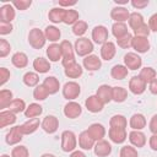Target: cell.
Instances as JSON below:
<instances>
[{
    "label": "cell",
    "mask_w": 157,
    "mask_h": 157,
    "mask_svg": "<svg viewBox=\"0 0 157 157\" xmlns=\"http://www.w3.org/2000/svg\"><path fill=\"white\" fill-rule=\"evenodd\" d=\"M11 4H12L13 7H16L17 10L25 11V10H27V9L32 5V1H31V0H13Z\"/></svg>",
    "instance_id": "50"
},
{
    "label": "cell",
    "mask_w": 157,
    "mask_h": 157,
    "mask_svg": "<svg viewBox=\"0 0 157 157\" xmlns=\"http://www.w3.org/2000/svg\"><path fill=\"white\" fill-rule=\"evenodd\" d=\"M11 63H12L13 66H16L18 69H23V67H26L28 65V58H27V55L25 53L17 52V53H15L12 55Z\"/></svg>",
    "instance_id": "29"
},
{
    "label": "cell",
    "mask_w": 157,
    "mask_h": 157,
    "mask_svg": "<svg viewBox=\"0 0 157 157\" xmlns=\"http://www.w3.org/2000/svg\"><path fill=\"white\" fill-rule=\"evenodd\" d=\"M82 64H83V67L86 70H88V71H97L102 66L101 59L97 55H94V54H90V55L85 56Z\"/></svg>",
    "instance_id": "13"
},
{
    "label": "cell",
    "mask_w": 157,
    "mask_h": 157,
    "mask_svg": "<svg viewBox=\"0 0 157 157\" xmlns=\"http://www.w3.org/2000/svg\"><path fill=\"white\" fill-rule=\"evenodd\" d=\"M13 29L12 25L11 23H4V22H0V34L5 36V34H9L11 33Z\"/></svg>",
    "instance_id": "54"
},
{
    "label": "cell",
    "mask_w": 157,
    "mask_h": 157,
    "mask_svg": "<svg viewBox=\"0 0 157 157\" xmlns=\"http://www.w3.org/2000/svg\"><path fill=\"white\" fill-rule=\"evenodd\" d=\"M128 22H129V26L132 28V31L136 29V28H139L140 26H142V25L145 23V22H144V17H142V15L139 13V12H131L130 16H129Z\"/></svg>",
    "instance_id": "39"
},
{
    "label": "cell",
    "mask_w": 157,
    "mask_h": 157,
    "mask_svg": "<svg viewBox=\"0 0 157 157\" xmlns=\"http://www.w3.org/2000/svg\"><path fill=\"white\" fill-rule=\"evenodd\" d=\"M148 128H150V131L152 134H156L157 135V114H155L151 120H150V124H148Z\"/></svg>",
    "instance_id": "55"
},
{
    "label": "cell",
    "mask_w": 157,
    "mask_h": 157,
    "mask_svg": "<svg viewBox=\"0 0 157 157\" xmlns=\"http://www.w3.org/2000/svg\"><path fill=\"white\" fill-rule=\"evenodd\" d=\"M10 71L6 67H0V86H4L10 78Z\"/></svg>",
    "instance_id": "53"
},
{
    "label": "cell",
    "mask_w": 157,
    "mask_h": 157,
    "mask_svg": "<svg viewBox=\"0 0 157 157\" xmlns=\"http://www.w3.org/2000/svg\"><path fill=\"white\" fill-rule=\"evenodd\" d=\"M115 53H117V48H115V44L113 42L108 40L104 44H102V47H101V56H102L103 60H107V61L112 60L114 58Z\"/></svg>",
    "instance_id": "19"
},
{
    "label": "cell",
    "mask_w": 157,
    "mask_h": 157,
    "mask_svg": "<svg viewBox=\"0 0 157 157\" xmlns=\"http://www.w3.org/2000/svg\"><path fill=\"white\" fill-rule=\"evenodd\" d=\"M124 65L128 67V70H137L142 65V59L136 53H126L124 55Z\"/></svg>",
    "instance_id": "6"
},
{
    "label": "cell",
    "mask_w": 157,
    "mask_h": 157,
    "mask_svg": "<svg viewBox=\"0 0 157 157\" xmlns=\"http://www.w3.org/2000/svg\"><path fill=\"white\" fill-rule=\"evenodd\" d=\"M96 96L104 103H109L112 101V87L108 86V85H101L98 88H97V92H96Z\"/></svg>",
    "instance_id": "25"
},
{
    "label": "cell",
    "mask_w": 157,
    "mask_h": 157,
    "mask_svg": "<svg viewBox=\"0 0 157 157\" xmlns=\"http://www.w3.org/2000/svg\"><path fill=\"white\" fill-rule=\"evenodd\" d=\"M33 69L39 74H45L50 70V63L47 59L38 56L33 60Z\"/></svg>",
    "instance_id": "28"
},
{
    "label": "cell",
    "mask_w": 157,
    "mask_h": 157,
    "mask_svg": "<svg viewBox=\"0 0 157 157\" xmlns=\"http://www.w3.org/2000/svg\"><path fill=\"white\" fill-rule=\"evenodd\" d=\"M156 70L153 69V67H150V66H146V67H144V69H141V71H140V74H139V76L147 83H150V82H152L155 78H156Z\"/></svg>",
    "instance_id": "40"
},
{
    "label": "cell",
    "mask_w": 157,
    "mask_h": 157,
    "mask_svg": "<svg viewBox=\"0 0 157 157\" xmlns=\"http://www.w3.org/2000/svg\"><path fill=\"white\" fill-rule=\"evenodd\" d=\"M1 157H10L9 155H1Z\"/></svg>",
    "instance_id": "64"
},
{
    "label": "cell",
    "mask_w": 157,
    "mask_h": 157,
    "mask_svg": "<svg viewBox=\"0 0 157 157\" xmlns=\"http://www.w3.org/2000/svg\"><path fill=\"white\" fill-rule=\"evenodd\" d=\"M15 7L12 4H5L0 7V22L11 23V21L15 18Z\"/></svg>",
    "instance_id": "12"
},
{
    "label": "cell",
    "mask_w": 157,
    "mask_h": 157,
    "mask_svg": "<svg viewBox=\"0 0 157 157\" xmlns=\"http://www.w3.org/2000/svg\"><path fill=\"white\" fill-rule=\"evenodd\" d=\"M42 85L45 87V90L48 91L49 94H55V93L59 91V88H60V82H59V80H58L56 77H54V76H48V77H45Z\"/></svg>",
    "instance_id": "23"
},
{
    "label": "cell",
    "mask_w": 157,
    "mask_h": 157,
    "mask_svg": "<svg viewBox=\"0 0 157 157\" xmlns=\"http://www.w3.org/2000/svg\"><path fill=\"white\" fill-rule=\"evenodd\" d=\"M128 72H129L128 67L125 65H120V64L114 65L112 67V70H110V75H112V77L114 80H123V78H125L128 76Z\"/></svg>",
    "instance_id": "33"
},
{
    "label": "cell",
    "mask_w": 157,
    "mask_h": 157,
    "mask_svg": "<svg viewBox=\"0 0 157 157\" xmlns=\"http://www.w3.org/2000/svg\"><path fill=\"white\" fill-rule=\"evenodd\" d=\"M148 27L151 31L157 32V13H153L148 20Z\"/></svg>",
    "instance_id": "56"
},
{
    "label": "cell",
    "mask_w": 157,
    "mask_h": 157,
    "mask_svg": "<svg viewBox=\"0 0 157 157\" xmlns=\"http://www.w3.org/2000/svg\"><path fill=\"white\" fill-rule=\"evenodd\" d=\"M146 82L140 76H132L129 81V90L134 94H142L146 90Z\"/></svg>",
    "instance_id": "7"
},
{
    "label": "cell",
    "mask_w": 157,
    "mask_h": 157,
    "mask_svg": "<svg viewBox=\"0 0 157 157\" xmlns=\"http://www.w3.org/2000/svg\"><path fill=\"white\" fill-rule=\"evenodd\" d=\"M80 93H81V87L75 81H69L63 87V96L67 101H72V99L77 98Z\"/></svg>",
    "instance_id": "5"
},
{
    "label": "cell",
    "mask_w": 157,
    "mask_h": 157,
    "mask_svg": "<svg viewBox=\"0 0 157 157\" xmlns=\"http://www.w3.org/2000/svg\"><path fill=\"white\" fill-rule=\"evenodd\" d=\"M119 156L120 157H139L136 148L132 146H123Z\"/></svg>",
    "instance_id": "49"
},
{
    "label": "cell",
    "mask_w": 157,
    "mask_h": 157,
    "mask_svg": "<svg viewBox=\"0 0 157 157\" xmlns=\"http://www.w3.org/2000/svg\"><path fill=\"white\" fill-rule=\"evenodd\" d=\"M131 5L135 7V9H144L148 5V0H144V1H140V0H132L131 1Z\"/></svg>",
    "instance_id": "57"
},
{
    "label": "cell",
    "mask_w": 157,
    "mask_h": 157,
    "mask_svg": "<svg viewBox=\"0 0 157 157\" xmlns=\"http://www.w3.org/2000/svg\"><path fill=\"white\" fill-rule=\"evenodd\" d=\"M87 132L88 135L94 140V141H101L103 140L104 135H105V129L102 124H98V123H94V124H91L87 129Z\"/></svg>",
    "instance_id": "16"
},
{
    "label": "cell",
    "mask_w": 157,
    "mask_h": 157,
    "mask_svg": "<svg viewBox=\"0 0 157 157\" xmlns=\"http://www.w3.org/2000/svg\"><path fill=\"white\" fill-rule=\"evenodd\" d=\"M47 56L49 59V61H59V59H61L63 54H61V49H60V44L53 43L47 48Z\"/></svg>",
    "instance_id": "27"
},
{
    "label": "cell",
    "mask_w": 157,
    "mask_h": 157,
    "mask_svg": "<svg viewBox=\"0 0 157 157\" xmlns=\"http://www.w3.org/2000/svg\"><path fill=\"white\" fill-rule=\"evenodd\" d=\"M108 136L110 139V141H113L114 144H123L126 140V129L123 128H109L108 130Z\"/></svg>",
    "instance_id": "11"
},
{
    "label": "cell",
    "mask_w": 157,
    "mask_h": 157,
    "mask_svg": "<svg viewBox=\"0 0 157 157\" xmlns=\"http://www.w3.org/2000/svg\"><path fill=\"white\" fill-rule=\"evenodd\" d=\"M128 98V91L124 87L114 86L112 87V101L117 103H121Z\"/></svg>",
    "instance_id": "30"
},
{
    "label": "cell",
    "mask_w": 157,
    "mask_h": 157,
    "mask_svg": "<svg viewBox=\"0 0 157 157\" xmlns=\"http://www.w3.org/2000/svg\"><path fill=\"white\" fill-rule=\"evenodd\" d=\"M48 96H49V93H48V91L45 90V87L43 85H38L33 90V98L36 101H44Z\"/></svg>",
    "instance_id": "46"
},
{
    "label": "cell",
    "mask_w": 157,
    "mask_h": 157,
    "mask_svg": "<svg viewBox=\"0 0 157 157\" xmlns=\"http://www.w3.org/2000/svg\"><path fill=\"white\" fill-rule=\"evenodd\" d=\"M77 2L76 1H59V5L64 9V6H74V5H76Z\"/></svg>",
    "instance_id": "60"
},
{
    "label": "cell",
    "mask_w": 157,
    "mask_h": 157,
    "mask_svg": "<svg viewBox=\"0 0 157 157\" xmlns=\"http://www.w3.org/2000/svg\"><path fill=\"white\" fill-rule=\"evenodd\" d=\"M74 49L78 56H87L93 52V43L88 38L81 37V38L76 39Z\"/></svg>",
    "instance_id": "3"
},
{
    "label": "cell",
    "mask_w": 157,
    "mask_h": 157,
    "mask_svg": "<svg viewBox=\"0 0 157 157\" xmlns=\"http://www.w3.org/2000/svg\"><path fill=\"white\" fill-rule=\"evenodd\" d=\"M40 157H55L54 155H52V153H43Z\"/></svg>",
    "instance_id": "63"
},
{
    "label": "cell",
    "mask_w": 157,
    "mask_h": 157,
    "mask_svg": "<svg viewBox=\"0 0 157 157\" xmlns=\"http://www.w3.org/2000/svg\"><path fill=\"white\" fill-rule=\"evenodd\" d=\"M69 157H86V155L82 152V151H72L71 152V155L69 156Z\"/></svg>",
    "instance_id": "61"
},
{
    "label": "cell",
    "mask_w": 157,
    "mask_h": 157,
    "mask_svg": "<svg viewBox=\"0 0 157 157\" xmlns=\"http://www.w3.org/2000/svg\"><path fill=\"white\" fill-rule=\"evenodd\" d=\"M150 32H151V29H150V27H148L147 23H144V25L140 26L139 28L134 29V34L137 36V37H146V38H147L148 34H150Z\"/></svg>",
    "instance_id": "51"
},
{
    "label": "cell",
    "mask_w": 157,
    "mask_h": 157,
    "mask_svg": "<svg viewBox=\"0 0 157 157\" xmlns=\"http://www.w3.org/2000/svg\"><path fill=\"white\" fill-rule=\"evenodd\" d=\"M94 155L98 156V157H105V156H109L110 152H112V146L108 141L105 140H101V141H97L94 144Z\"/></svg>",
    "instance_id": "18"
},
{
    "label": "cell",
    "mask_w": 157,
    "mask_h": 157,
    "mask_svg": "<svg viewBox=\"0 0 157 157\" xmlns=\"http://www.w3.org/2000/svg\"><path fill=\"white\" fill-rule=\"evenodd\" d=\"M109 125H110L112 128H123V129H125L126 125H128V120H126V118H125L124 115H121V114H115V115H113V117L110 118Z\"/></svg>",
    "instance_id": "42"
},
{
    "label": "cell",
    "mask_w": 157,
    "mask_h": 157,
    "mask_svg": "<svg viewBox=\"0 0 157 157\" xmlns=\"http://www.w3.org/2000/svg\"><path fill=\"white\" fill-rule=\"evenodd\" d=\"M129 124H130V128L132 130H141L146 126V118L141 113H135L131 115Z\"/></svg>",
    "instance_id": "24"
},
{
    "label": "cell",
    "mask_w": 157,
    "mask_h": 157,
    "mask_svg": "<svg viewBox=\"0 0 157 157\" xmlns=\"http://www.w3.org/2000/svg\"><path fill=\"white\" fill-rule=\"evenodd\" d=\"M22 81H23V83H25L26 86H28V87H36V86H38L39 76H38V74L29 71V72H26V74L23 75Z\"/></svg>",
    "instance_id": "41"
},
{
    "label": "cell",
    "mask_w": 157,
    "mask_h": 157,
    "mask_svg": "<svg viewBox=\"0 0 157 157\" xmlns=\"http://www.w3.org/2000/svg\"><path fill=\"white\" fill-rule=\"evenodd\" d=\"M86 31H87V23L82 20H78L75 25H72V33L77 37L83 36L86 33Z\"/></svg>",
    "instance_id": "45"
},
{
    "label": "cell",
    "mask_w": 157,
    "mask_h": 157,
    "mask_svg": "<svg viewBox=\"0 0 157 157\" xmlns=\"http://www.w3.org/2000/svg\"><path fill=\"white\" fill-rule=\"evenodd\" d=\"M65 11H66V9H63V7H54V9H52L49 11V13H48L49 21H52L53 23L63 22L64 21V16H65Z\"/></svg>",
    "instance_id": "31"
},
{
    "label": "cell",
    "mask_w": 157,
    "mask_h": 157,
    "mask_svg": "<svg viewBox=\"0 0 157 157\" xmlns=\"http://www.w3.org/2000/svg\"><path fill=\"white\" fill-rule=\"evenodd\" d=\"M40 124L42 123L39 121L38 118H32V119H28L27 121H25L22 125H20V129L23 135H29V134H33L39 128Z\"/></svg>",
    "instance_id": "20"
},
{
    "label": "cell",
    "mask_w": 157,
    "mask_h": 157,
    "mask_svg": "<svg viewBox=\"0 0 157 157\" xmlns=\"http://www.w3.org/2000/svg\"><path fill=\"white\" fill-rule=\"evenodd\" d=\"M45 34L39 28H32L28 33V43L33 49H40L45 44Z\"/></svg>",
    "instance_id": "2"
},
{
    "label": "cell",
    "mask_w": 157,
    "mask_h": 157,
    "mask_svg": "<svg viewBox=\"0 0 157 157\" xmlns=\"http://www.w3.org/2000/svg\"><path fill=\"white\" fill-rule=\"evenodd\" d=\"M131 48H134L137 53H146L150 49V42L146 37H132V44Z\"/></svg>",
    "instance_id": "17"
},
{
    "label": "cell",
    "mask_w": 157,
    "mask_h": 157,
    "mask_svg": "<svg viewBox=\"0 0 157 157\" xmlns=\"http://www.w3.org/2000/svg\"><path fill=\"white\" fill-rule=\"evenodd\" d=\"M64 72L69 78H77L82 75L83 69L78 63H74L72 65H69L67 67H65Z\"/></svg>",
    "instance_id": "32"
},
{
    "label": "cell",
    "mask_w": 157,
    "mask_h": 157,
    "mask_svg": "<svg viewBox=\"0 0 157 157\" xmlns=\"http://www.w3.org/2000/svg\"><path fill=\"white\" fill-rule=\"evenodd\" d=\"M108 29L104 26H96L92 29V39L97 44H104L105 42H108Z\"/></svg>",
    "instance_id": "8"
},
{
    "label": "cell",
    "mask_w": 157,
    "mask_h": 157,
    "mask_svg": "<svg viewBox=\"0 0 157 157\" xmlns=\"http://www.w3.org/2000/svg\"><path fill=\"white\" fill-rule=\"evenodd\" d=\"M82 113V108L78 103L74 102V101H70L65 104L64 107V114L66 118H70V119H76L77 117H80Z\"/></svg>",
    "instance_id": "9"
},
{
    "label": "cell",
    "mask_w": 157,
    "mask_h": 157,
    "mask_svg": "<svg viewBox=\"0 0 157 157\" xmlns=\"http://www.w3.org/2000/svg\"><path fill=\"white\" fill-rule=\"evenodd\" d=\"M12 92L10 90H1L0 91V109L4 110L10 105L12 102Z\"/></svg>",
    "instance_id": "38"
},
{
    "label": "cell",
    "mask_w": 157,
    "mask_h": 157,
    "mask_svg": "<svg viewBox=\"0 0 157 157\" xmlns=\"http://www.w3.org/2000/svg\"><path fill=\"white\" fill-rule=\"evenodd\" d=\"M150 92L152 93V94H157V77L152 81V82H150Z\"/></svg>",
    "instance_id": "59"
},
{
    "label": "cell",
    "mask_w": 157,
    "mask_h": 157,
    "mask_svg": "<svg viewBox=\"0 0 157 157\" xmlns=\"http://www.w3.org/2000/svg\"><path fill=\"white\" fill-rule=\"evenodd\" d=\"M132 37H134L132 34L128 33V34H125L124 37L117 39V44H118V47H120V48H123V49H128V48H130L131 44H132Z\"/></svg>",
    "instance_id": "47"
},
{
    "label": "cell",
    "mask_w": 157,
    "mask_h": 157,
    "mask_svg": "<svg viewBox=\"0 0 157 157\" xmlns=\"http://www.w3.org/2000/svg\"><path fill=\"white\" fill-rule=\"evenodd\" d=\"M115 2H117V4H121V5H124V4H128L129 1H128V0H125V1H123V0H119V1L115 0Z\"/></svg>",
    "instance_id": "62"
},
{
    "label": "cell",
    "mask_w": 157,
    "mask_h": 157,
    "mask_svg": "<svg viewBox=\"0 0 157 157\" xmlns=\"http://www.w3.org/2000/svg\"><path fill=\"white\" fill-rule=\"evenodd\" d=\"M43 112V108L40 104L38 103H31L26 110H25V117L28 118V119H32V118H36V117H39Z\"/></svg>",
    "instance_id": "36"
},
{
    "label": "cell",
    "mask_w": 157,
    "mask_h": 157,
    "mask_svg": "<svg viewBox=\"0 0 157 157\" xmlns=\"http://www.w3.org/2000/svg\"><path fill=\"white\" fill-rule=\"evenodd\" d=\"M112 33L117 39H119V38H121V37H124L125 34L129 33L128 32V26L124 22H115L112 26Z\"/></svg>",
    "instance_id": "37"
},
{
    "label": "cell",
    "mask_w": 157,
    "mask_h": 157,
    "mask_svg": "<svg viewBox=\"0 0 157 157\" xmlns=\"http://www.w3.org/2000/svg\"><path fill=\"white\" fill-rule=\"evenodd\" d=\"M16 121L15 113L10 110H1L0 112V128H5L7 125H12Z\"/></svg>",
    "instance_id": "34"
},
{
    "label": "cell",
    "mask_w": 157,
    "mask_h": 157,
    "mask_svg": "<svg viewBox=\"0 0 157 157\" xmlns=\"http://www.w3.org/2000/svg\"><path fill=\"white\" fill-rule=\"evenodd\" d=\"M148 145L153 151H157V135L156 134H152V136L148 140Z\"/></svg>",
    "instance_id": "58"
},
{
    "label": "cell",
    "mask_w": 157,
    "mask_h": 157,
    "mask_svg": "<svg viewBox=\"0 0 157 157\" xmlns=\"http://www.w3.org/2000/svg\"><path fill=\"white\" fill-rule=\"evenodd\" d=\"M129 140L135 147H144L146 145V135L140 130H132L129 132Z\"/></svg>",
    "instance_id": "21"
},
{
    "label": "cell",
    "mask_w": 157,
    "mask_h": 157,
    "mask_svg": "<svg viewBox=\"0 0 157 157\" xmlns=\"http://www.w3.org/2000/svg\"><path fill=\"white\" fill-rule=\"evenodd\" d=\"M11 157H29V152L26 146H16L11 151Z\"/></svg>",
    "instance_id": "48"
},
{
    "label": "cell",
    "mask_w": 157,
    "mask_h": 157,
    "mask_svg": "<svg viewBox=\"0 0 157 157\" xmlns=\"http://www.w3.org/2000/svg\"><path fill=\"white\" fill-rule=\"evenodd\" d=\"M26 103H25V101L23 99H20V98H17V99H13L11 103H10V105L7 107V110H10V112H12V113H21V112H25L26 110Z\"/></svg>",
    "instance_id": "43"
},
{
    "label": "cell",
    "mask_w": 157,
    "mask_h": 157,
    "mask_svg": "<svg viewBox=\"0 0 157 157\" xmlns=\"http://www.w3.org/2000/svg\"><path fill=\"white\" fill-rule=\"evenodd\" d=\"M60 49H61V54H63L61 63H63L64 67H67L69 65H72L74 63H76L75 54H74V47L70 40H63L60 43Z\"/></svg>",
    "instance_id": "1"
},
{
    "label": "cell",
    "mask_w": 157,
    "mask_h": 157,
    "mask_svg": "<svg viewBox=\"0 0 157 157\" xmlns=\"http://www.w3.org/2000/svg\"><path fill=\"white\" fill-rule=\"evenodd\" d=\"M22 136H23V134H22V131L20 129V125L18 126H13L6 134V144L7 145H16L22 140Z\"/></svg>",
    "instance_id": "22"
},
{
    "label": "cell",
    "mask_w": 157,
    "mask_h": 157,
    "mask_svg": "<svg viewBox=\"0 0 157 157\" xmlns=\"http://www.w3.org/2000/svg\"><path fill=\"white\" fill-rule=\"evenodd\" d=\"M44 34H45V38L49 40V42H56L60 39V36H61V32L58 27L55 26H48L45 27L44 29Z\"/></svg>",
    "instance_id": "35"
},
{
    "label": "cell",
    "mask_w": 157,
    "mask_h": 157,
    "mask_svg": "<svg viewBox=\"0 0 157 157\" xmlns=\"http://www.w3.org/2000/svg\"><path fill=\"white\" fill-rule=\"evenodd\" d=\"M85 105H86V108H87L88 112H91V113H98V112H101L103 109L104 103L96 94H92V96H90L85 101Z\"/></svg>",
    "instance_id": "14"
},
{
    "label": "cell",
    "mask_w": 157,
    "mask_h": 157,
    "mask_svg": "<svg viewBox=\"0 0 157 157\" xmlns=\"http://www.w3.org/2000/svg\"><path fill=\"white\" fill-rule=\"evenodd\" d=\"M129 16H130V12L124 6H115L110 11V17L115 22H125L129 20Z\"/></svg>",
    "instance_id": "15"
},
{
    "label": "cell",
    "mask_w": 157,
    "mask_h": 157,
    "mask_svg": "<svg viewBox=\"0 0 157 157\" xmlns=\"http://www.w3.org/2000/svg\"><path fill=\"white\" fill-rule=\"evenodd\" d=\"M40 126H42V129H43L45 132H48V134H54V132L58 130V128H59V120H58V118L54 117V115H47V117L43 119Z\"/></svg>",
    "instance_id": "10"
},
{
    "label": "cell",
    "mask_w": 157,
    "mask_h": 157,
    "mask_svg": "<svg viewBox=\"0 0 157 157\" xmlns=\"http://www.w3.org/2000/svg\"><path fill=\"white\" fill-rule=\"evenodd\" d=\"M10 50H11V45H10V43L6 40V39H0V56L1 58H5V56H7V54L10 53Z\"/></svg>",
    "instance_id": "52"
},
{
    "label": "cell",
    "mask_w": 157,
    "mask_h": 157,
    "mask_svg": "<svg viewBox=\"0 0 157 157\" xmlns=\"http://www.w3.org/2000/svg\"><path fill=\"white\" fill-rule=\"evenodd\" d=\"M78 12L76 10H72V9H66L65 11V16H64V23L65 25H75L77 21H78Z\"/></svg>",
    "instance_id": "44"
},
{
    "label": "cell",
    "mask_w": 157,
    "mask_h": 157,
    "mask_svg": "<svg viewBox=\"0 0 157 157\" xmlns=\"http://www.w3.org/2000/svg\"><path fill=\"white\" fill-rule=\"evenodd\" d=\"M94 140L88 135L87 130L82 131L80 135H78V146L82 148V150H91L94 147Z\"/></svg>",
    "instance_id": "26"
},
{
    "label": "cell",
    "mask_w": 157,
    "mask_h": 157,
    "mask_svg": "<svg viewBox=\"0 0 157 157\" xmlns=\"http://www.w3.org/2000/svg\"><path fill=\"white\" fill-rule=\"evenodd\" d=\"M76 146H77L76 135L70 130L63 131V134H61V150L64 152H72V151H75Z\"/></svg>",
    "instance_id": "4"
}]
</instances>
